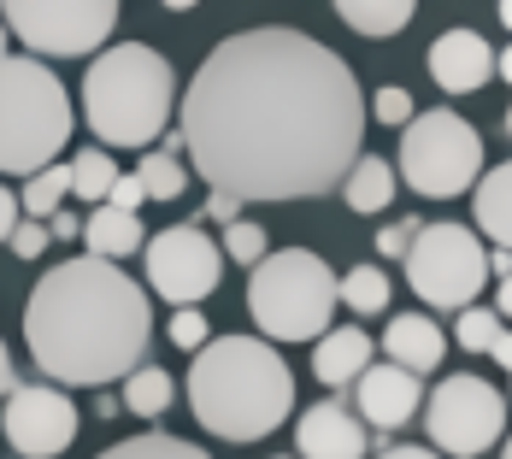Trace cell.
<instances>
[{"label":"cell","instance_id":"1","mask_svg":"<svg viewBox=\"0 0 512 459\" xmlns=\"http://www.w3.org/2000/svg\"><path fill=\"white\" fill-rule=\"evenodd\" d=\"M365 142V95L342 53L301 30H242L201 59L183 95V148L206 189L307 201L342 189Z\"/></svg>","mask_w":512,"mask_h":459},{"label":"cell","instance_id":"2","mask_svg":"<svg viewBox=\"0 0 512 459\" xmlns=\"http://www.w3.org/2000/svg\"><path fill=\"white\" fill-rule=\"evenodd\" d=\"M24 342L36 371L65 389L124 383L154 342V306L112 259L83 254L36 283L24 301Z\"/></svg>","mask_w":512,"mask_h":459},{"label":"cell","instance_id":"3","mask_svg":"<svg viewBox=\"0 0 512 459\" xmlns=\"http://www.w3.org/2000/svg\"><path fill=\"white\" fill-rule=\"evenodd\" d=\"M189 407L224 442H259L295 412V377L271 336H218L195 354Z\"/></svg>","mask_w":512,"mask_h":459},{"label":"cell","instance_id":"4","mask_svg":"<svg viewBox=\"0 0 512 459\" xmlns=\"http://www.w3.org/2000/svg\"><path fill=\"white\" fill-rule=\"evenodd\" d=\"M171 106H177V77H171L159 48L124 42V48H101L89 59L83 118H89L95 142H106V148H148L171 124Z\"/></svg>","mask_w":512,"mask_h":459},{"label":"cell","instance_id":"5","mask_svg":"<svg viewBox=\"0 0 512 459\" xmlns=\"http://www.w3.org/2000/svg\"><path fill=\"white\" fill-rule=\"evenodd\" d=\"M71 142V95L36 53H0V177H36Z\"/></svg>","mask_w":512,"mask_h":459},{"label":"cell","instance_id":"6","mask_svg":"<svg viewBox=\"0 0 512 459\" xmlns=\"http://www.w3.org/2000/svg\"><path fill=\"white\" fill-rule=\"evenodd\" d=\"M336 306H342V277L312 248H277L248 277L254 330H265L271 342H312L318 330H330Z\"/></svg>","mask_w":512,"mask_h":459},{"label":"cell","instance_id":"7","mask_svg":"<svg viewBox=\"0 0 512 459\" xmlns=\"http://www.w3.org/2000/svg\"><path fill=\"white\" fill-rule=\"evenodd\" d=\"M401 177L430 201H454L483 183V136L448 106L418 112L401 136Z\"/></svg>","mask_w":512,"mask_h":459},{"label":"cell","instance_id":"8","mask_svg":"<svg viewBox=\"0 0 512 459\" xmlns=\"http://www.w3.org/2000/svg\"><path fill=\"white\" fill-rule=\"evenodd\" d=\"M489 277H495V271H489V248H483L477 230H465V224H424V230L412 236L407 283L424 306H436V312H465Z\"/></svg>","mask_w":512,"mask_h":459},{"label":"cell","instance_id":"9","mask_svg":"<svg viewBox=\"0 0 512 459\" xmlns=\"http://www.w3.org/2000/svg\"><path fill=\"white\" fill-rule=\"evenodd\" d=\"M0 6H6V30L42 59L101 53L118 24V0H0Z\"/></svg>","mask_w":512,"mask_h":459},{"label":"cell","instance_id":"10","mask_svg":"<svg viewBox=\"0 0 512 459\" xmlns=\"http://www.w3.org/2000/svg\"><path fill=\"white\" fill-rule=\"evenodd\" d=\"M424 430L436 442V454H454V459H477L489 454L507 430V395L483 377H442L430 407H424Z\"/></svg>","mask_w":512,"mask_h":459},{"label":"cell","instance_id":"11","mask_svg":"<svg viewBox=\"0 0 512 459\" xmlns=\"http://www.w3.org/2000/svg\"><path fill=\"white\" fill-rule=\"evenodd\" d=\"M224 277V254L201 224H171L148 242V283L171 306H201Z\"/></svg>","mask_w":512,"mask_h":459},{"label":"cell","instance_id":"12","mask_svg":"<svg viewBox=\"0 0 512 459\" xmlns=\"http://www.w3.org/2000/svg\"><path fill=\"white\" fill-rule=\"evenodd\" d=\"M0 430L24 459H59L77 442V407H71L65 383H18L6 395Z\"/></svg>","mask_w":512,"mask_h":459},{"label":"cell","instance_id":"13","mask_svg":"<svg viewBox=\"0 0 512 459\" xmlns=\"http://www.w3.org/2000/svg\"><path fill=\"white\" fill-rule=\"evenodd\" d=\"M354 401L371 430H401V424H412V412L424 407V383H418V371L395 365V359L365 365V377L354 383Z\"/></svg>","mask_w":512,"mask_h":459},{"label":"cell","instance_id":"14","mask_svg":"<svg viewBox=\"0 0 512 459\" xmlns=\"http://www.w3.org/2000/svg\"><path fill=\"white\" fill-rule=\"evenodd\" d=\"M495 71H501V59H495V48L477 30H442L436 48H430V77L448 95H477Z\"/></svg>","mask_w":512,"mask_h":459},{"label":"cell","instance_id":"15","mask_svg":"<svg viewBox=\"0 0 512 459\" xmlns=\"http://www.w3.org/2000/svg\"><path fill=\"white\" fill-rule=\"evenodd\" d=\"M301 459H365V424L348 401H318L295 424Z\"/></svg>","mask_w":512,"mask_h":459},{"label":"cell","instance_id":"16","mask_svg":"<svg viewBox=\"0 0 512 459\" xmlns=\"http://www.w3.org/2000/svg\"><path fill=\"white\" fill-rule=\"evenodd\" d=\"M383 348H389L395 365H407V371H436L442 354H448V336H442L436 318H424V312H401V318H389Z\"/></svg>","mask_w":512,"mask_h":459},{"label":"cell","instance_id":"17","mask_svg":"<svg viewBox=\"0 0 512 459\" xmlns=\"http://www.w3.org/2000/svg\"><path fill=\"white\" fill-rule=\"evenodd\" d=\"M371 365V336L365 330H324L318 348H312V377L342 389V383H359Z\"/></svg>","mask_w":512,"mask_h":459},{"label":"cell","instance_id":"18","mask_svg":"<svg viewBox=\"0 0 512 459\" xmlns=\"http://www.w3.org/2000/svg\"><path fill=\"white\" fill-rule=\"evenodd\" d=\"M142 218L130 212V206H112L101 201L95 212H89V224H83V248L89 254H101V259H124V254H136L142 248Z\"/></svg>","mask_w":512,"mask_h":459},{"label":"cell","instance_id":"19","mask_svg":"<svg viewBox=\"0 0 512 459\" xmlns=\"http://www.w3.org/2000/svg\"><path fill=\"white\" fill-rule=\"evenodd\" d=\"M471 212H477V230L495 248H512V159L483 171V183L471 189Z\"/></svg>","mask_w":512,"mask_h":459},{"label":"cell","instance_id":"20","mask_svg":"<svg viewBox=\"0 0 512 459\" xmlns=\"http://www.w3.org/2000/svg\"><path fill=\"white\" fill-rule=\"evenodd\" d=\"M342 201L354 206L359 218H365V212H383V206L395 201V165L377 159V153H359L354 171L342 177Z\"/></svg>","mask_w":512,"mask_h":459},{"label":"cell","instance_id":"21","mask_svg":"<svg viewBox=\"0 0 512 459\" xmlns=\"http://www.w3.org/2000/svg\"><path fill=\"white\" fill-rule=\"evenodd\" d=\"M336 12H342V24L359 30V36H395V30L412 24L418 0H336Z\"/></svg>","mask_w":512,"mask_h":459},{"label":"cell","instance_id":"22","mask_svg":"<svg viewBox=\"0 0 512 459\" xmlns=\"http://www.w3.org/2000/svg\"><path fill=\"white\" fill-rule=\"evenodd\" d=\"M65 195H77V183H71V165H42L36 177H24V189H18V201H24V218H53Z\"/></svg>","mask_w":512,"mask_h":459},{"label":"cell","instance_id":"23","mask_svg":"<svg viewBox=\"0 0 512 459\" xmlns=\"http://www.w3.org/2000/svg\"><path fill=\"white\" fill-rule=\"evenodd\" d=\"M118 177H124V171L112 165V153H106V148H89V153H77V159H71V183H77V195H83V201H95V206L112 201Z\"/></svg>","mask_w":512,"mask_h":459},{"label":"cell","instance_id":"24","mask_svg":"<svg viewBox=\"0 0 512 459\" xmlns=\"http://www.w3.org/2000/svg\"><path fill=\"white\" fill-rule=\"evenodd\" d=\"M124 407L136 412V418H159V412L171 407V377L159 365H136L124 377Z\"/></svg>","mask_w":512,"mask_h":459},{"label":"cell","instance_id":"25","mask_svg":"<svg viewBox=\"0 0 512 459\" xmlns=\"http://www.w3.org/2000/svg\"><path fill=\"white\" fill-rule=\"evenodd\" d=\"M342 306H354L359 318H377V312L389 306V277H383L377 265H354V271L342 277Z\"/></svg>","mask_w":512,"mask_h":459},{"label":"cell","instance_id":"26","mask_svg":"<svg viewBox=\"0 0 512 459\" xmlns=\"http://www.w3.org/2000/svg\"><path fill=\"white\" fill-rule=\"evenodd\" d=\"M101 459H212V454H206V448H195V442H177V436H159V430H148V436H130V442L106 448Z\"/></svg>","mask_w":512,"mask_h":459},{"label":"cell","instance_id":"27","mask_svg":"<svg viewBox=\"0 0 512 459\" xmlns=\"http://www.w3.org/2000/svg\"><path fill=\"white\" fill-rule=\"evenodd\" d=\"M136 177L148 183V195H154V201H177V195L189 189V171H183V165H177L171 153H159V148H148V153H142Z\"/></svg>","mask_w":512,"mask_h":459},{"label":"cell","instance_id":"28","mask_svg":"<svg viewBox=\"0 0 512 459\" xmlns=\"http://www.w3.org/2000/svg\"><path fill=\"white\" fill-rule=\"evenodd\" d=\"M454 336H460L465 354H489V348L501 342V312H489V306H465L460 324H454Z\"/></svg>","mask_w":512,"mask_h":459},{"label":"cell","instance_id":"29","mask_svg":"<svg viewBox=\"0 0 512 459\" xmlns=\"http://www.w3.org/2000/svg\"><path fill=\"white\" fill-rule=\"evenodd\" d=\"M224 254L236 259V265H248V271H254L259 259L271 254V248H265V230H259V224H248V218L224 224Z\"/></svg>","mask_w":512,"mask_h":459},{"label":"cell","instance_id":"30","mask_svg":"<svg viewBox=\"0 0 512 459\" xmlns=\"http://www.w3.org/2000/svg\"><path fill=\"white\" fill-rule=\"evenodd\" d=\"M206 330H212V324H206L201 306H171V342H177V348H195V354H201Z\"/></svg>","mask_w":512,"mask_h":459},{"label":"cell","instance_id":"31","mask_svg":"<svg viewBox=\"0 0 512 459\" xmlns=\"http://www.w3.org/2000/svg\"><path fill=\"white\" fill-rule=\"evenodd\" d=\"M371 112H377V124H395V130H407L412 118H418V112H412V95H407V89H395V83H389V89H377Z\"/></svg>","mask_w":512,"mask_h":459},{"label":"cell","instance_id":"32","mask_svg":"<svg viewBox=\"0 0 512 459\" xmlns=\"http://www.w3.org/2000/svg\"><path fill=\"white\" fill-rule=\"evenodd\" d=\"M48 242H53V224H48V218H18V230H12V242H6V248H12L18 259H36Z\"/></svg>","mask_w":512,"mask_h":459},{"label":"cell","instance_id":"33","mask_svg":"<svg viewBox=\"0 0 512 459\" xmlns=\"http://www.w3.org/2000/svg\"><path fill=\"white\" fill-rule=\"evenodd\" d=\"M418 230H424V224H412V218L389 224V230L377 236V254H401V259H407V254H412V236H418Z\"/></svg>","mask_w":512,"mask_h":459},{"label":"cell","instance_id":"34","mask_svg":"<svg viewBox=\"0 0 512 459\" xmlns=\"http://www.w3.org/2000/svg\"><path fill=\"white\" fill-rule=\"evenodd\" d=\"M142 201H154V195H148V183H142L136 171H130V177H118V189H112V206H130V212H136Z\"/></svg>","mask_w":512,"mask_h":459},{"label":"cell","instance_id":"35","mask_svg":"<svg viewBox=\"0 0 512 459\" xmlns=\"http://www.w3.org/2000/svg\"><path fill=\"white\" fill-rule=\"evenodd\" d=\"M18 218H24V201L0 183V242H12V230H18Z\"/></svg>","mask_w":512,"mask_h":459},{"label":"cell","instance_id":"36","mask_svg":"<svg viewBox=\"0 0 512 459\" xmlns=\"http://www.w3.org/2000/svg\"><path fill=\"white\" fill-rule=\"evenodd\" d=\"M206 212H212L218 224H236V218H242V195H224V189H212V201H206Z\"/></svg>","mask_w":512,"mask_h":459},{"label":"cell","instance_id":"37","mask_svg":"<svg viewBox=\"0 0 512 459\" xmlns=\"http://www.w3.org/2000/svg\"><path fill=\"white\" fill-rule=\"evenodd\" d=\"M48 224H53V236H65V242H71V236H83V218H77V212H65V206L53 212Z\"/></svg>","mask_w":512,"mask_h":459},{"label":"cell","instance_id":"38","mask_svg":"<svg viewBox=\"0 0 512 459\" xmlns=\"http://www.w3.org/2000/svg\"><path fill=\"white\" fill-rule=\"evenodd\" d=\"M18 389V371H12V354H6V342H0V401Z\"/></svg>","mask_w":512,"mask_h":459},{"label":"cell","instance_id":"39","mask_svg":"<svg viewBox=\"0 0 512 459\" xmlns=\"http://www.w3.org/2000/svg\"><path fill=\"white\" fill-rule=\"evenodd\" d=\"M489 354H495V365H501V371L512 377V330H501V342H495Z\"/></svg>","mask_w":512,"mask_h":459},{"label":"cell","instance_id":"40","mask_svg":"<svg viewBox=\"0 0 512 459\" xmlns=\"http://www.w3.org/2000/svg\"><path fill=\"white\" fill-rule=\"evenodd\" d=\"M377 459H442V454H430V448H383Z\"/></svg>","mask_w":512,"mask_h":459},{"label":"cell","instance_id":"41","mask_svg":"<svg viewBox=\"0 0 512 459\" xmlns=\"http://www.w3.org/2000/svg\"><path fill=\"white\" fill-rule=\"evenodd\" d=\"M489 271H495V277H512V248H495V254H489Z\"/></svg>","mask_w":512,"mask_h":459},{"label":"cell","instance_id":"42","mask_svg":"<svg viewBox=\"0 0 512 459\" xmlns=\"http://www.w3.org/2000/svg\"><path fill=\"white\" fill-rule=\"evenodd\" d=\"M501 318H512V277H501Z\"/></svg>","mask_w":512,"mask_h":459},{"label":"cell","instance_id":"43","mask_svg":"<svg viewBox=\"0 0 512 459\" xmlns=\"http://www.w3.org/2000/svg\"><path fill=\"white\" fill-rule=\"evenodd\" d=\"M159 6H165V12H195L201 0H159Z\"/></svg>","mask_w":512,"mask_h":459},{"label":"cell","instance_id":"44","mask_svg":"<svg viewBox=\"0 0 512 459\" xmlns=\"http://www.w3.org/2000/svg\"><path fill=\"white\" fill-rule=\"evenodd\" d=\"M495 12H501V24L512 30V0H495Z\"/></svg>","mask_w":512,"mask_h":459},{"label":"cell","instance_id":"45","mask_svg":"<svg viewBox=\"0 0 512 459\" xmlns=\"http://www.w3.org/2000/svg\"><path fill=\"white\" fill-rule=\"evenodd\" d=\"M501 77H507V83H512V48L501 53Z\"/></svg>","mask_w":512,"mask_h":459},{"label":"cell","instance_id":"46","mask_svg":"<svg viewBox=\"0 0 512 459\" xmlns=\"http://www.w3.org/2000/svg\"><path fill=\"white\" fill-rule=\"evenodd\" d=\"M6 36H12V30H6V24H0V53H6Z\"/></svg>","mask_w":512,"mask_h":459},{"label":"cell","instance_id":"47","mask_svg":"<svg viewBox=\"0 0 512 459\" xmlns=\"http://www.w3.org/2000/svg\"><path fill=\"white\" fill-rule=\"evenodd\" d=\"M501 459H512V436H507V448H501Z\"/></svg>","mask_w":512,"mask_h":459},{"label":"cell","instance_id":"48","mask_svg":"<svg viewBox=\"0 0 512 459\" xmlns=\"http://www.w3.org/2000/svg\"><path fill=\"white\" fill-rule=\"evenodd\" d=\"M507 136H512V106H507Z\"/></svg>","mask_w":512,"mask_h":459}]
</instances>
